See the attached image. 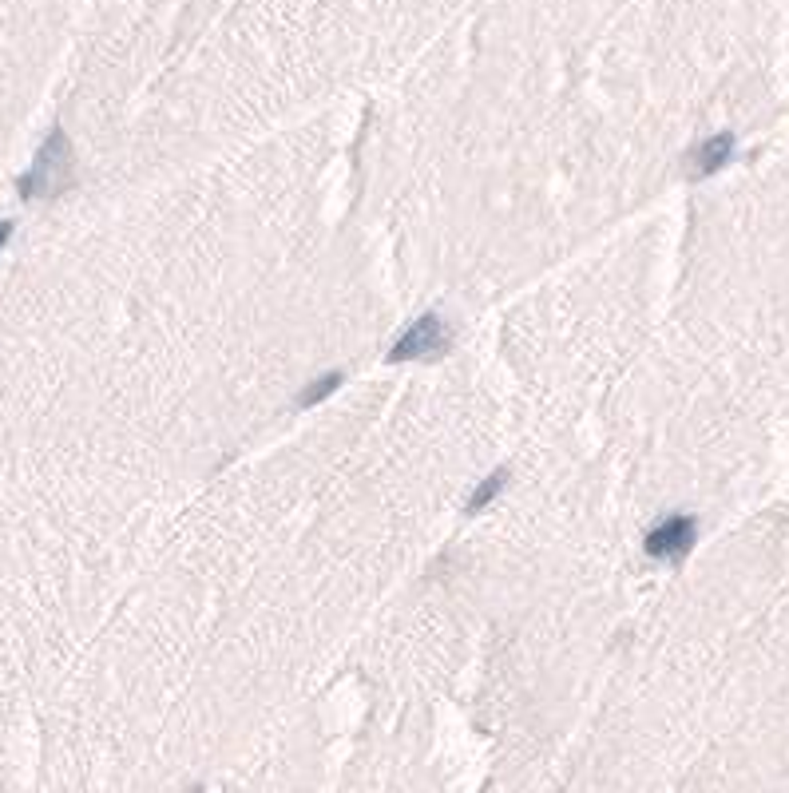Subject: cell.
I'll return each instance as SVG.
<instances>
[{
    "instance_id": "obj_1",
    "label": "cell",
    "mask_w": 789,
    "mask_h": 793,
    "mask_svg": "<svg viewBox=\"0 0 789 793\" xmlns=\"http://www.w3.org/2000/svg\"><path fill=\"white\" fill-rule=\"evenodd\" d=\"M68 183H72V147L64 127H52V135L36 151V163L28 167V175H20L16 187L24 199H40V195H60Z\"/></svg>"
},
{
    "instance_id": "obj_2",
    "label": "cell",
    "mask_w": 789,
    "mask_h": 793,
    "mask_svg": "<svg viewBox=\"0 0 789 793\" xmlns=\"http://www.w3.org/2000/svg\"><path fill=\"white\" fill-rule=\"evenodd\" d=\"M449 326H445V318L441 314H425V318H417L401 338L393 341V349H389V357L393 361H421V357H441V353H449Z\"/></svg>"
},
{
    "instance_id": "obj_3",
    "label": "cell",
    "mask_w": 789,
    "mask_h": 793,
    "mask_svg": "<svg viewBox=\"0 0 789 793\" xmlns=\"http://www.w3.org/2000/svg\"><path fill=\"white\" fill-rule=\"evenodd\" d=\"M698 540V524L690 516H671L663 520L659 528L647 532V556L651 560H667V564H678Z\"/></svg>"
},
{
    "instance_id": "obj_4",
    "label": "cell",
    "mask_w": 789,
    "mask_h": 793,
    "mask_svg": "<svg viewBox=\"0 0 789 793\" xmlns=\"http://www.w3.org/2000/svg\"><path fill=\"white\" fill-rule=\"evenodd\" d=\"M734 159V135L730 131H718V135H710V139H702L698 147H694V155H690V171L698 175V179H706V175H714V171H722L726 163Z\"/></svg>"
},
{
    "instance_id": "obj_5",
    "label": "cell",
    "mask_w": 789,
    "mask_h": 793,
    "mask_svg": "<svg viewBox=\"0 0 789 793\" xmlns=\"http://www.w3.org/2000/svg\"><path fill=\"white\" fill-rule=\"evenodd\" d=\"M504 484H508V468H496L492 476H484V484L468 496V512H484V508L504 492Z\"/></svg>"
},
{
    "instance_id": "obj_6",
    "label": "cell",
    "mask_w": 789,
    "mask_h": 793,
    "mask_svg": "<svg viewBox=\"0 0 789 793\" xmlns=\"http://www.w3.org/2000/svg\"><path fill=\"white\" fill-rule=\"evenodd\" d=\"M338 385H341V373H326V377H318V381H314V385H310V389L298 397V405H302V409H310V405L326 401V397H330Z\"/></svg>"
},
{
    "instance_id": "obj_7",
    "label": "cell",
    "mask_w": 789,
    "mask_h": 793,
    "mask_svg": "<svg viewBox=\"0 0 789 793\" xmlns=\"http://www.w3.org/2000/svg\"><path fill=\"white\" fill-rule=\"evenodd\" d=\"M8 238H12V223H0V246H4Z\"/></svg>"
}]
</instances>
